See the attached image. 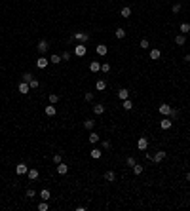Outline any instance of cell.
<instances>
[{
  "instance_id": "f1b7e54d",
  "label": "cell",
  "mask_w": 190,
  "mask_h": 211,
  "mask_svg": "<svg viewBox=\"0 0 190 211\" xmlns=\"http://www.w3.org/2000/svg\"><path fill=\"white\" fill-rule=\"evenodd\" d=\"M50 63H53V65H59V63H61V55L53 53V55L50 57Z\"/></svg>"
},
{
  "instance_id": "7a4b0ae2",
  "label": "cell",
  "mask_w": 190,
  "mask_h": 211,
  "mask_svg": "<svg viewBox=\"0 0 190 211\" xmlns=\"http://www.w3.org/2000/svg\"><path fill=\"white\" fill-rule=\"evenodd\" d=\"M72 36L76 38L78 42H82V44H84V42H87V40H90V34H87V32H84V31H78V32H74Z\"/></svg>"
},
{
  "instance_id": "d6986e66",
  "label": "cell",
  "mask_w": 190,
  "mask_h": 211,
  "mask_svg": "<svg viewBox=\"0 0 190 211\" xmlns=\"http://www.w3.org/2000/svg\"><path fill=\"white\" fill-rule=\"evenodd\" d=\"M90 156H91V158H93V160H99V158H101V156H103V152H101V150H99V148H93V150H91V152H90Z\"/></svg>"
},
{
  "instance_id": "30bf717a",
  "label": "cell",
  "mask_w": 190,
  "mask_h": 211,
  "mask_svg": "<svg viewBox=\"0 0 190 211\" xmlns=\"http://www.w3.org/2000/svg\"><path fill=\"white\" fill-rule=\"evenodd\" d=\"M36 48H38V51H40V53H46V51H48V48H50V44H48V40H40Z\"/></svg>"
},
{
  "instance_id": "7402d4cb",
  "label": "cell",
  "mask_w": 190,
  "mask_h": 211,
  "mask_svg": "<svg viewBox=\"0 0 190 211\" xmlns=\"http://www.w3.org/2000/svg\"><path fill=\"white\" fill-rule=\"evenodd\" d=\"M116 38H118V40H122V38H126V29L118 27V29H116Z\"/></svg>"
},
{
  "instance_id": "ffe728a7",
  "label": "cell",
  "mask_w": 190,
  "mask_h": 211,
  "mask_svg": "<svg viewBox=\"0 0 190 211\" xmlns=\"http://www.w3.org/2000/svg\"><path fill=\"white\" fill-rule=\"evenodd\" d=\"M105 179L109 181V183H114V181H116V173H114V171H107V173H105Z\"/></svg>"
},
{
  "instance_id": "44dd1931",
  "label": "cell",
  "mask_w": 190,
  "mask_h": 211,
  "mask_svg": "<svg viewBox=\"0 0 190 211\" xmlns=\"http://www.w3.org/2000/svg\"><path fill=\"white\" fill-rule=\"evenodd\" d=\"M87 139H90V143H91V145H95V143H99V135H97V133H95V131H91L90 133V137H87Z\"/></svg>"
},
{
  "instance_id": "ee69618b",
  "label": "cell",
  "mask_w": 190,
  "mask_h": 211,
  "mask_svg": "<svg viewBox=\"0 0 190 211\" xmlns=\"http://www.w3.org/2000/svg\"><path fill=\"white\" fill-rule=\"evenodd\" d=\"M169 116H171V118H177V116H179V110H175V109H173V110H171V114H169Z\"/></svg>"
},
{
  "instance_id": "74e56055",
  "label": "cell",
  "mask_w": 190,
  "mask_h": 211,
  "mask_svg": "<svg viewBox=\"0 0 190 211\" xmlns=\"http://www.w3.org/2000/svg\"><path fill=\"white\" fill-rule=\"evenodd\" d=\"M141 48H143V50H148V48H150V44H148V40H146V38H143V40H141Z\"/></svg>"
},
{
  "instance_id": "ab89813d",
  "label": "cell",
  "mask_w": 190,
  "mask_h": 211,
  "mask_svg": "<svg viewBox=\"0 0 190 211\" xmlns=\"http://www.w3.org/2000/svg\"><path fill=\"white\" fill-rule=\"evenodd\" d=\"M70 59V53H68V51H63V53H61V61H68Z\"/></svg>"
},
{
  "instance_id": "1f68e13d",
  "label": "cell",
  "mask_w": 190,
  "mask_h": 211,
  "mask_svg": "<svg viewBox=\"0 0 190 211\" xmlns=\"http://www.w3.org/2000/svg\"><path fill=\"white\" fill-rule=\"evenodd\" d=\"M31 80H32V74L31 72H25V74H23V76H21V82H31Z\"/></svg>"
},
{
  "instance_id": "4fadbf2b",
  "label": "cell",
  "mask_w": 190,
  "mask_h": 211,
  "mask_svg": "<svg viewBox=\"0 0 190 211\" xmlns=\"http://www.w3.org/2000/svg\"><path fill=\"white\" fill-rule=\"evenodd\" d=\"M44 112H46V114H48V116H55V114H57V109H55V107H53V105H51V103H50V105H48V107H46V109H44Z\"/></svg>"
},
{
  "instance_id": "484cf974",
  "label": "cell",
  "mask_w": 190,
  "mask_h": 211,
  "mask_svg": "<svg viewBox=\"0 0 190 211\" xmlns=\"http://www.w3.org/2000/svg\"><path fill=\"white\" fill-rule=\"evenodd\" d=\"M40 198L48 202V200H50V190H48V188H42L40 190Z\"/></svg>"
},
{
  "instance_id": "52a82bcc",
  "label": "cell",
  "mask_w": 190,
  "mask_h": 211,
  "mask_svg": "<svg viewBox=\"0 0 190 211\" xmlns=\"http://www.w3.org/2000/svg\"><path fill=\"white\" fill-rule=\"evenodd\" d=\"M27 171H29V167H27V164H17V167H15V173L17 175H27Z\"/></svg>"
},
{
  "instance_id": "83f0119b",
  "label": "cell",
  "mask_w": 190,
  "mask_h": 211,
  "mask_svg": "<svg viewBox=\"0 0 190 211\" xmlns=\"http://www.w3.org/2000/svg\"><path fill=\"white\" fill-rule=\"evenodd\" d=\"M118 97H120V99H129V92H127V89H120V92H118Z\"/></svg>"
},
{
  "instance_id": "e0dca14e",
  "label": "cell",
  "mask_w": 190,
  "mask_h": 211,
  "mask_svg": "<svg viewBox=\"0 0 190 211\" xmlns=\"http://www.w3.org/2000/svg\"><path fill=\"white\" fill-rule=\"evenodd\" d=\"M93 112H95L97 116H101V114L105 112V105H101V103H99V105H93Z\"/></svg>"
},
{
  "instance_id": "d6a6232c",
  "label": "cell",
  "mask_w": 190,
  "mask_h": 211,
  "mask_svg": "<svg viewBox=\"0 0 190 211\" xmlns=\"http://www.w3.org/2000/svg\"><path fill=\"white\" fill-rule=\"evenodd\" d=\"M135 164H137V162H135V158H133V156L126 158V165H127V167H133V165H135Z\"/></svg>"
},
{
  "instance_id": "5b68a950",
  "label": "cell",
  "mask_w": 190,
  "mask_h": 211,
  "mask_svg": "<svg viewBox=\"0 0 190 211\" xmlns=\"http://www.w3.org/2000/svg\"><path fill=\"white\" fill-rule=\"evenodd\" d=\"M137 148H139V150H146V148H148V139L141 137L139 141H137Z\"/></svg>"
},
{
  "instance_id": "9c48e42d",
  "label": "cell",
  "mask_w": 190,
  "mask_h": 211,
  "mask_svg": "<svg viewBox=\"0 0 190 211\" xmlns=\"http://www.w3.org/2000/svg\"><path fill=\"white\" fill-rule=\"evenodd\" d=\"M48 63H50V59H46L44 55L36 59V67H38V69H46V67H48Z\"/></svg>"
},
{
  "instance_id": "6da1fadb",
  "label": "cell",
  "mask_w": 190,
  "mask_h": 211,
  "mask_svg": "<svg viewBox=\"0 0 190 211\" xmlns=\"http://www.w3.org/2000/svg\"><path fill=\"white\" fill-rule=\"evenodd\" d=\"M165 158H167V152H165V150H158L152 156V162H154V164H160V162H163Z\"/></svg>"
},
{
  "instance_id": "cb8c5ba5",
  "label": "cell",
  "mask_w": 190,
  "mask_h": 211,
  "mask_svg": "<svg viewBox=\"0 0 190 211\" xmlns=\"http://www.w3.org/2000/svg\"><path fill=\"white\" fill-rule=\"evenodd\" d=\"M179 31H181V34H188V32H190V25L188 23H181Z\"/></svg>"
},
{
  "instance_id": "d4e9b609",
  "label": "cell",
  "mask_w": 190,
  "mask_h": 211,
  "mask_svg": "<svg viewBox=\"0 0 190 211\" xmlns=\"http://www.w3.org/2000/svg\"><path fill=\"white\" fill-rule=\"evenodd\" d=\"M84 126H86L87 129H93V128H95V120H93V118H87V120H84Z\"/></svg>"
},
{
  "instance_id": "603a6c76",
  "label": "cell",
  "mask_w": 190,
  "mask_h": 211,
  "mask_svg": "<svg viewBox=\"0 0 190 211\" xmlns=\"http://www.w3.org/2000/svg\"><path fill=\"white\" fill-rule=\"evenodd\" d=\"M185 42H186V36H185V34H179V36L175 38V44H177V46H185Z\"/></svg>"
},
{
  "instance_id": "f6af8a7d",
  "label": "cell",
  "mask_w": 190,
  "mask_h": 211,
  "mask_svg": "<svg viewBox=\"0 0 190 211\" xmlns=\"http://www.w3.org/2000/svg\"><path fill=\"white\" fill-rule=\"evenodd\" d=\"M103 148L107 150V148H110V141H103Z\"/></svg>"
},
{
  "instance_id": "ac0fdd59",
  "label": "cell",
  "mask_w": 190,
  "mask_h": 211,
  "mask_svg": "<svg viewBox=\"0 0 190 211\" xmlns=\"http://www.w3.org/2000/svg\"><path fill=\"white\" fill-rule=\"evenodd\" d=\"M120 15H122V17H129V15H131V8H129V6H124V8L120 10Z\"/></svg>"
},
{
  "instance_id": "836d02e7",
  "label": "cell",
  "mask_w": 190,
  "mask_h": 211,
  "mask_svg": "<svg viewBox=\"0 0 190 211\" xmlns=\"http://www.w3.org/2000/svg\"><path fill=\"white\" fill-rule=\"evenodd\" d=\"M29 86H31V89H36V87H38V86H40V82H38V80H36V78H32V80H31V82H29Z\"/></svg>"
},
{
  "instance_id": "f35d334b",
  "label": "cell",
  "mask_w": 190,
  "mask_h": 211,
  "mask_svg": "<svg viewBox=\"0 0 190 211\" xmlns=\"http://www.w3.org/2000/svg\"><path fill=\"white\" fill-rule=\"evenodd\" d=\"M101 70H103L105 74H107V72H110V65H109V63H103V65H101Z\"/></svg>"
},
{
  "instance_id": "ba28073f",
  "label": "cell",
  "mask_w": 190,
  "mask_h": 211,
  "mask_svg": "<svg viewBox=\"0 0 190 211\" xmlns=\"http://www.w3.org/2000/svg\"><path fill=\"white\" fill-rule=\"evenodd\" d=\"M29 92H31V86H29L27 82H19V93H21V95H27Z\"/></svg>"
},
{
  "instance_id": "bcb514c9",
  "label": "cell",
  "mask_w": 190,
  "mask_h": 211,
  "mask_svg": "<svg viewBox=\"0 0 190 211\" xmlns=\"http://www.w3.org/2000/svg\"><path fill=\"white\" fill-rule=\"evenodd\" d=\"M186 181H190V171H188V173H186Z\"/></svg>"
},
{
  "instance_id": "b9f144b4",
  "label": "cell",
  "mask_w": 190,
  "mask_h": 211,
  "mask_svg": "<svg viewBox=\"0 0 190 211\" xmlns=\"http://www.w3.org/2000/svg\"><path fill=\"white\" fill-rule=\"evenodd\" d=\"M171 12H173V14H179V12H181V4H173Z\"/></svg>"
},
{
  "instance_id": "5bb4252c",
  "label": "cell",
  "mask_w": 190,
  "mask_h": 211,
  "mask_svg": "<svg viewBox=\"0 0 190 211\" xmlns=\"http://www.w3.org/2000/svg\"><path fill=\"white\" fill-rule=\"evenodd\" d=\"M95 51H97V55H107L109 53V48L105 46V44H99V46L95 48Z\"/></svg>"
},
{
  "instance_id": "60d3db41",
  "label": "cell",
  "mask_w": 190,
  "mask_h": 211,
  "mask_svg": "<svg viewBox=\"0 0 190 211\" xmlns=\"http://www.w3.org/2000/svg\"><path fill=\"white\" fill-rule=\"evenodd\" d=\"M84 99H86V101H93V92H86Z\"/></svg>"
},
{
  "instance_id": "7c38bea8",
  "label": "cell",
  "mask_w": 190,
  "mask_h": 211,
  "mask_svg": "<svg viewBox=\"0 0 190 211\" xmlns=\"http://www.w3.org/2000/svg\"><path fill=\"white\" fill-rule=\"evenodd\" d=\"M90 70L97 74V72L101 70V63H99V61H91V63H90Z\"/></svg>"
},
{
  "instance_id": "f546056e",
  "label": "cell",
  "mask_w": 190,
  "mask_h": 211,
  "mask_svg": "<svg viewBox=\"0 0 190 211\" xmlns=\"http://www.w3.org/2000/svg\"><path fill=\"white\" fill-rule=\"evenodd\" d=\"M122 107H124V109H126V110H131V109H133V103H131V101H129V99H124V103H122Z\"/></svg>"
},
{
  "instance_id": "277c9868",
  "label": "cell",
  "mask_w": 190,
  "mask_h": 211,
  "mask_svg": "<svg viewBox=\"0 0 190 211\" xmlns=\"http://www.w3.org/2000/svg\"><path fill=\"white\" fill-rule=\"evenodd\" d=\"M27 177L31 181H36L38 177H40V171L36 169V167H29V171H27Z\"/></svg>"
},
{
  "instance_id": "3957f363",
  "label": "cell",
  "mask_w": 190,
  "mask_h": 211,
  "mask_svg": "<svg viewBox=\"0 0 190 211\" xmlns=\"http://www.w3.org/2000/svg\"><path fill=\"white\" fill-rule=\"evenodd\" d=\"M74 53H76L78 57H84V55L87 53V48H86V46H84V44H82V42H80L78 46H74Z\"/></svg>"
},
{
  "instance_id": "9a60e30c",
  "label": "cell",
  "mask_w": 190,
  "mask_h": 211,
  "mask_svg": "<svg viewBox=\"0 0 190 211\" xmlns=\"http://www.w3.org/2000/svg\"><path fill=\"white\" fill-rule=\"evenodd\" d=\"M160 57H162V51L156 48V50H150V59H154V61H158Z\"/></svg>"
},
{
  "instance_id": "7bdbcfd3",
  "label": "cell",
  "mask_w": 190,
  "mask_h": 211,
  "mask_svg": "<svg viewBox=\"0 0 190 211\" xmlns=\"http://www.w3.org/2000/svg\"><path fill=\"white\" fill-rule=\"evenodd\" d=\"M34 196H36L34 188H29V190H27V198H34Z\"/></svg>"
},
{
  "instance_id": "d590c367",
  "label": "cell",
  "mask_w": 190,
  "mask_h": 211,
  "mask_svg": "<svg viewBox=\"0 0 190 211\" xmlns=\"http://www.w3.org/2000/svg\"><path fill=\"white\" fill-rule=\"evenodd\" d=\"M57 101H59V95H57V93H50V103H51V105H55Z\"/></svg>"
},
{
  "instance_id": "e575fe53",
  "label": "cell",
  "mask_w": 190,
  "mask_h": 211,
  "mask_svg": "<svg viewBox=\"0 0 190 211\" xmlns=\"http://www.w3.org/2000/svg\"><path fill=\"white\" fill-rule=\"evenodd\" d=\"M61 162H63V156H61V152L53 154V164H61Z\"/></svg>"
},
{
  "instance_id": "8fae6325",
  "label": "cell",
  "mask_w": 190,
  "mask_h": 211,
  "mask_svg": "<svg viewBox=\"0 0 190 211\" xmlns=\"http://www.w3.org/2000/svg\"><path fill=\"white\" fill-rule=\"evenodd\" d=\"M57 173L59 175H67L68 173V165L63 164V162H61V164H57Z\"/></svg>"
},
{
  "instance_id": "4dcf8cb0",
  "label": "cell",
  "mask_w": 190,
  "mask_h": 211,
  "mask_svg": "<svg viewBox=\"0 0 190 211\" xmlns=\"http://www.w3.org/2000/svg\"><path fill=\"white\" fill-rule=\"evenodd\" d=\"M38 209H40V211H48V209H50V206H48V202H46V200H42V202L38 203Z\"/></svg>"
},
{
  "instance_id": "8992f818",
  "label": "cell",
  "mask_w": 190,
  "mask_h": 211,
  "mask_svg": "<svg viewBox=\"0 0 190 211\" xmlns=\"http://www.w3.org/2000/svg\"><path fill=\"white\" fill-rule=\"evenodd\" d=\"M158 110H160V114H163V116H169V114H171V110H173V109L167 105V103H163V105H160V109H158Z\"/></svg>"
},
{
  "instance_id": "8d00e7d4",
  "label": "cell",
  "mask_w": 190,
  "mask_h": 211,
  "mask_svg": "<svg viewBox=\"0 0 190 211\" xmlns=\"http://www.w3.org/2000/svg\"><path fill=\"white\" fill-rule=\"evenodd\" d=\"M133 173H135V175H141V173H143V167H141L139 164H135V165H133Z\"/></svg>"
},
{
  "instance_id": "4316f807",
  "label": "cell",
  "mask_w": 190,
  "mask_h": 211,
  "mask_svg": "<svg viewBox=\"0 0 190 211\" xmlns=\"http://www.w3.org/2000/svg\"><path fill=\"white\" fill-rule=\"evenodd\" d=\"M95 87H97L99 92H103L105 87H107V82H105V80H97V82H95Z\"/></svg>"
},
{
  "instance_id": "2e32d148",
  "label": "cell",
  "mask_w": 190,
  "mask_h": 211,
  "mask_svg": "<svg viewBox=\"0 0 190 211\" xmlns=\"http://www.w3.org/2000/svg\"><path fill=\"white\" fill-rule=\"evenodd\" d=\"M160 128L162 129H169L171 128V118H163L162 122H160Z\"/></svg>"
}]
</instances>
